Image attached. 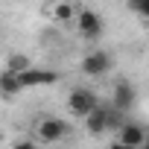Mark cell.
Returning a JSON list of instances; mask_svg holds the SVG:
<instances>
[{
	"mask_svg": "<svg viewBox=\"0 0 149 149\" xmlns=\"http://www.w3.org/2000/svg\"><path fill=\"white\" fill-rule=\"evenodd\" d=\"M32 134H35V140H41L47 146L50 143H61L70 134V123L64 117H56V114H41L32 123Z\"/></svg>",
	"mask_w": 149,
	"mask_h": 149,
	"instance_id": "6da1fadb",
	"label": "cell"
},
{
	"mask_svg": "<svg viewBox=\"0 0 149 149\" xmlns=\"http://www.w3.org/2000/svg\"><path fill=\"white\" fill-rule=\"evenodd\" d=\"M73 24L79 26V35H82L85 41H97V38H102V32H105V21H102V15H100L97 9H91V6H79V12H76V18H73Z\"/></svg>",
	"mask_w": 149,
	"mask_h": 149,
	"instance_id": "7a4b0ae2",
	"label": "cell"
},
{
	"mask_svg": "<svg viewBox=\"0 0 149 149\" xmlns=\"http://www.w3.org/2000/svg\"><path fill=\"white\" fill-rule=\"evenodd\" d=\"M114 67V56L108 53V50H102V47H97V50H88L85 56H82V61H79V70L85 73V76H91V79H97V76H105V73Z\"/></svg>",
	"mask_w": 149,
	"mask_h": 149,
	"instance_id": "3957f363",
	"label": "cell"
},
{
	"mask_svg": "<svg viewBox=\"0 0 149 149\" xmlns=\"http://www.w3.org/2000/svg\"><path fill=\"white\" fill-rule=\"evenodd\" d=\"M100 105V97L91 91V88H73L70 94H67V111L73 114V117H88L94 108Z\"/></svg>",
	"mask_w": 149,
	"mask_h": 149,
	"instance_id": "277c9868",
	"label": "cell"
},
{
	"mask_svg": "<svg viewBox=\"0 0 149 149\" xmlns=\"http://www.w3.org/2000/svg\"><path fill=\"white\" fill-rule=\"evenodd\" d=\"M137 102V88L129 82V79H120L114 82V97H111V108L120 111V114H129Z\"/></svg>",
	"mask_w": 149,
	"mask_h": 149,
	"instance_id": "5b68a950",
	"label": "cell"
},
{
	"mask_svg": "<svg viewBox=\"0 0 149 149\" xmlns=\"http://www.w3.org/2000/svg\"><path fill=\"white\" fill-rule=\"evenodd\" d=\"M56 82H58V73H56V70H44V67H35V64L18 76L21 91H26V88H44V85H56Z\"/></svg>",
	"mask_w": 149,
	"mask_h": 149,
	"instance_id": "8992f818",
	"label": "cell"
},
{
	"mask_svg": "<svg viewBox=\"0 0 149 149\" xmlns=\"http://www.w3.org/2000/svg\"><path fill=\"white\" fill-rule=\"evenodd\" d=\"M117 140L126 149H143L146 146V129L134 120H123V126L117 129Z\"/></svg>",
	"mask_w": 149,
	"mask_h": 149,
	"instance_id": "52a82bcc",
	"label": "cell"
},
{
	"mask_svg": "<svg viewBox=\"0 0 149 149\" xmlns=\"http://www.w3.org/2000/svg\"><path fill=\"white\" fill-rule=\"evenodd\" d=\"M44 12H47V18H50L53 24H73V18H76V12H79V3L58 0V3H50Z\"/></svg>",
	"mask_w": 149,
	"mask_h": 149,
	"instance_id": "ba28073f",
	"label": "cell"
},
{
	"mask_svg": "<svg viewBox=\"0 0 149 149\" xmlns=\"http://www.w3.org/2000/svg\"><path fill=\"white\" fill-rule=\"evenodd\" d=\"M85 132L94 134V137H102L108 132V123H105V105H97L88 117H85Z\"/></svg>",
	"mask_w": 149,
	"mask_h": 149,
	"instance_id": "9c48e42d",
	"label": "cell"
},
{
	"mask_svg": "<svg viewBox=\"0 0 149 149\" xmlns=\"http://www.w3.org/2000/svg\"><path fill=\"white\" fill-rule=\"evenodd\" d=\"M32 67V58L26 53H9L6 56V64H3V73H12V76H21L24 70Z\"/></svg>",
	"mask_w": 149,
	"mask_h": 149,
	"instance_id": "30bf717a",
	"label": "cell"
},
{
	"mask_svg": "<svg viewBox=\"0 0 149 149\" xmlns=\"http://www.w3.org/2000/svg\"><path fill=\"white\" fill-rule=\"evenodd\" d=\"M18 94H21L18 76H12V73H0V97H18Z\"/></svg>",
	"mask_w": 149,
	"mask_h": 149,
	"instance_id": "8fae6325",
	"label": "cell"
},
{
	"mask_svg": "<svg viewBox=\"0 0 149 149\" xmlns=\"http://www.w3.org/2000/svg\"><path fill=\"white\" fill-rule=\"evenodd\" d=\"M12 149H38V143H35V140H29V137H24V140H15V143H12Z\"/></svg>",
	"mask_w": 149,
	"mask_h": 149,
	"instance_id": "7c38bea8",
	"label": "cell"
},
{
	"mask_svg": "<svg viewBox=\"0 0 149 149\" xmlns=\"http://www.w3.org/2000/svg\"><path fill=\"white\" fill-rule=\"evenodd\" d=\"M108 149H126V146H123V143H120V140H114V143H111V146H108Z\"/></svg>",
	"mask_w": 149,
	"mask_h": 149,
	"instance_id": "4fadbf2b",
	"label": "cell"
}]
</instances>
